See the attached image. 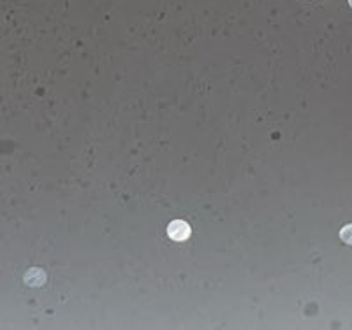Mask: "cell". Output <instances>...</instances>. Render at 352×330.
Listing matches in <instances>:
<instances>
[{"label": "cell", "instance_id": "3957f363", "mask_svg": "<svg viewBox=\"0 0 352 330\" xmlns=\"http://www.w3.org/2000/svg\"><path fill=\"white\" fill-rule=\"evenodd\" d=\"M349 5H351V8H352V0H349Z\"/></svg>", "mask_w": 352, "mask_h": 330}, {"label": "cell", "instance_id": "7a4b0ae2", "mask_svg": "<svg viewBox=\"0 0 352 330\" xmlns=\"http://www.w3.org/2000/svg\"><path fill=\"white\" fill-rule=\"evenodd\" d=\"M340 239L344 243L352 244V225H345L344 228L340 231Z\"/></svg>", "mask_w": 352, "mask_h": 330}, {"label": "cell", "instance_id": "6da1fadb", "mask_svg": "<svg viewBox=\"0 0 352 330\" xmlns=\"http://www.w3.org/2000/svg\"><path fill=\"white\" fill-rule=\"evenodd\" d=\"M190 234H192V231H190V225H188L187 222H184V220H175V222L169 223L168 227V235L173 239V241H187L188 237H190Z\"/></svg>", "mask_w": 352, "mask_h": 330}]
</instances>
